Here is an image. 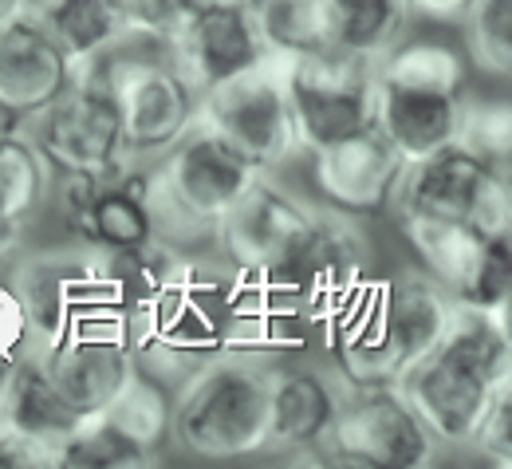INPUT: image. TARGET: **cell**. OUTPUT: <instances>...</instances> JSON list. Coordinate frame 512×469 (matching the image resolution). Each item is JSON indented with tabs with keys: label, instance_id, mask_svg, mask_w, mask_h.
I'll list each match as a JSON object with an SVG mask.
<instances>
[{
	"label": "cell",
	"instance_id": "8",
	"mask_svg": "<svg viewBox=\"0 0 512 469\" xmlns=\"http://www.w3.org/2000/svg\"><path fill=\"white\" fill-rule=\"evenodd\" d=\"M398 229L426 276L438 280L461 308H481L493 316L509 312L512 292V253L505 233H477L457 221L410 217L398 213Z\"/></svg>",
	"mask_w": 512,
	"mask_h": 469
},
{
	"label": "cell",
	"instance_id": "38",
	"mask_svg": "<svg viewBox=\"0 0 512 469\" xmlns=\"http://www.w3.org/2000/svg\"><path fill=\"white\" fill-rule=\"evenodd\" d=\"M12 363H16V359H4V355H0V399H4V387H8V375H12Z\"/></svg>",
	"mask_w": 512,
	"mask_h": 469
},
{
	"label": "cell",
	"instance_id": "17",
	"mask_svg": "<svg viewBox=\"0 0 512 469\" xmlns=\"http://www.w3.org/2000/svg\"><path fill=\"white\" fill-rule=\"evenodd\" d=\"M304 217H308V205L288 198L276 186H264L260 178L217 217L213 233L229 253V261L256 276L260 268L272 265V257L288 245V237L300 229Z\"/></svg>",
	"mask_w": 512,
	"mask_h": 469
},
{
	"label": "cell",
	"instance_id": "32",
	"mask_svg": "<svg viewBox=\"0 0 512 469\" xmlns=\"http://www.w3.org/2000/svg\"><path fill=\"white\" fill-rule=\"evenodd\" d=\"M123 28L130 40H150V44H170V36L182 28V8L178 0H115Z\"/></svg>",
	"mask_w": 512,
	"mask_h": 469
},
{
	"label": "cell",
	"instance_id": "25",
	"mask_svg": "<svg viewBox=\"0 0 512 469\" xmlns=\"http://www.w3.org/2000/svg\"><path fill=\"white\" fill-rule=\"evenodd\" d=\"M32 12L56 36L71 64H91L115 44L130 40L115 0H36Z\"/></svg>",
	"mask_w": 512,
	"mask_h": 469
},
{
	"label": "cell",
	"instance_id": "33",
	"mask_svg": "<svg viewBox=\"0 0 512 469\" xmlns=\"http://www.w3.org/2000/svg\"><path fill=\"white\" fill-rule=\"evenodd\" d=\"M32 466H56V446L16 430V426H0V469H32Z\"/></svg>",
	"mask_w": 512,
	"mask_h": 469
},
{
	"label": "cell",
	"instance_id": "4",
	"mask_svg": "<svg viewBox=\"0 0 512 469\" xmlns=\"http://www.w3.org/2000/svg\"><path fill=\"white\" fill-rule=\"evenodd\" d=\"M170 438L209 462L260 454L268 446V375L249 359L205 363L170 402Z\"/></svg>",
	"mask_w": 512,
	"mask_h": 469
},
{
	"label": "cell",
	"instance_id": "12",
	"mask_svg": "<svg viewBox=\"0 0 512 469\" xmlns=\"http://www.w3.org/2000/svg\"><path fill=\"white\" fill-rule=\"evenodd\" d=\"M197 119L201 127L221 134L237 154H245L256 170H276L300 150L284 83L272 79L264 64L201 91Z\"/></svg>",
	"mask_w": 512,
	"mask_h": 469
},
{
	"label": "cell",
	"instance_id": "37",
	"mask_svg": "<svg viewBox=\"0 0 512 469\" xmlns=\"http://www.w3.org/2000/svg\"><path fill=\"white\" fill-rule=\"evenodd\" d=\"M209 4H217V0H178V8H182V20H190L193 12H205Z\"/></svg>",
	"mask_w": 512,
	"mask_h": 469
},
{
	"label": "cell",
	"instance_id": "18",
	"mask_svg": "<svg viewBox=\"0 0 512 469\" xmlns=\"http://www.w3.org/2000/svg\"><path fill=\"white\" fill-rule=\"evenodd\" d=\"M52 198V170L16 131L0 134V276L24 257V237Z\"/></svg>",
	"mask_w": 512,
	"mask_h": 469
},
{
	"label": "cell",
	"instance_id": "15",
	"mask_svg": "<svg viewBox=\"0 0 512 469\" xmlns=\"http://www.w3.org/2000/svg\"><path fill=\"white\" fill-rule=\"evenodd\" d=\"M32 355L79 414V422L107 414L142 367L138 351L123 335H67L56 343H40Z\"/></svg>",
	"mask_w": 512,
	"mask_h": 469
},
{
	"label": "cell",
	"instance_id": "14",
	"mask_svg": "<svg viewBox=\"0 0 512 469\" xmlns=\"http://www.w3.org/2000/svg\"><path fill=\"white\" fill-rule=\"evenodd\" d=\"M166 52L197 95L268 60V48L256 32L245 0H217L205 12H193L170 36Z\"/></svg>",
	"mask_w": 512,
	"mask_h": 469
},
{
	"label": "cell",
	"instance_id": "10",
	"mask_svg": "<svg viewBox=\"0 0 512 469\" xmlns=\"http://www.w3.org/2000/svg\"><path fill=\"white\" fill-rule=\"evenodd\" d=\"M367 268V241L339 209H308L288 245L272 257V265L256 276L268 292L304 300V304H339L355 292Z\"/></svg>",
	"mask_w": 512,
	"mask_h": 469
},
{
	"label": "cell",
	"instance_id": "26",
	"mask_svg": "<svg viewBox=\"0 0 512 469\" xmlns=\"http://www.w3.org/2000/svg\"><path fill=\"white\" fill-rule=\"evenodd\" d=\"M154 454L138 446L111 414L83 418L67 438L56 442V466L67 469H127L146 466Z\"/></svg>",
	"mask_w": 512,
	"mask_h": 469
},
{
	"label": "cell",
	"instance_id": "19",
	"mask_svg": "<svg viewBox=\"0 0 512 469\" xmlns=\"http://www.w3.org/2000/svg\"><path fill=\"white\" fill-rule=\"evenodd\" d=\"M335 414V391L316 371H276L268 375V446H288L296 454H320L323 434Z\"/></svg>",
	"mask_w": 512,
	"mask_h": 469
},
{
	"label": "cell",
	"instance_id": "3",
	"mask_svg": "<svg viewBox=\"0 0 512 469\" xmlns=\"http://www.w3.org/2000/svg\"><path fill=\"white\" fill-rule=\"evenodd\" d=\"M264 178L245 154L221 134L197 127L170 146L158 170L146 174V205L154 217V241L170 229L174 249L190 237H209L217 217Z\"/></svg>",
	"mask_w": 512,
	"mask_h": 469
},
{
	"label": "cell",
	"instance_id": "1",
	"mask_svg": "<svg viewBox=\"0 0 512 469\" xmlns=\"http://www.w3.org/2000/svg\"><path fill=\"white\" fill-rule=\"evenodd\" d=\"M509 383V332L505 316L461 308L449 316L442 339L418 355L398 391L414 406L438 446H469L493 395Z\"/></svg>",
	"mask_w": 512,
	"mask_h": 469
},
{
	"label": "cell",
	"instance_id": "13",
	"mask_svg": "<svg viewBox=\"0 0 512 469\" xmlns=\"http://www.w3.org/2000/svg\"><path fill=\"white\" fill-rule=\"evenodd\" d=\"M312 154V182L320 198L347 217H379L390 213L406 158L379 127L323 142Z\"/></svg>",
	"mask_w": 512,
	"mask_h": 469
},
{
	"label": "cell",
	"instance_id": "34",
	"mask_svg": "<svg viewBox=\"0 0 512 469\" xmlns=\"http://www.w3.org/2000/svg\"><path fill=\"white\" fill-rule=\"evenodd\" d=\"M32 343V328H28V312L16 296V288L8 284V276H0V355L16 359L24 355V347Z\"/></svg>",
	"mask_w": 512,
	"mask_h": 469
},
{
	"label": "cell",
	"instance_id": "28",
	"mask_svg": "<svg viewBox=\"0 0 512 469\" xmlns=\"http://www.w3.org/2000/svg\"><path fill=\"white\" fill-rule=\"evenodd\" d=\"M465 60L489 79L512 71V0H469L465 16Z\"/></svg>",
	"mask_w": 512,
	"mask_h": 469
},
{
	"label": "cell",
	"instance_id": "27",
	"mask_svg": "<svg viewBox=\"0 0 512 469\" xmlns=\"http://www.w3.org/2000/svg\"><path fill=\"white\" fill-rule=\"evenodd\" d=\"M268 56H308L323 52V28L316 0H245Z\"/></svg>",
	"mask_w": 512,
	"mask_h": 469
},
{
	"label": "cell",
	"instance_id": "9",
	"mask_svg": "<svg viewBox=\"0 0 512 469\" xmlns=\"http://www.w3.org/2000/svg\"><path fill=\"white\" fill-rule=\"evenodd\" d=\"M28 138L52 174L111 178L127 162L115 95L95 71L71 79V87L56 103H48L40 115H32Z\"/></svg>",
	"mask_w": 512,
	"mask_h": 469
},
{
	"label": "cell",
	"instance_id": "36",
	"mask_svg": "<svg viewBox=\"0 0 512 469\" xmlns=\"http://www.w3.org/2000/svg\"><path fill=\"white\" fill-rule=\"evenodd\" d=\"M32 4H36V0H0V28H8V24H16L20 16H28Z\"/></svg>",
	"mask_w": 512,
	"mask_h": 469
},
{
	"label": "cell",
	"instance_id": "39",
	"mask_svg": "<svg viewBox=\"0 0 512 469\" xmlns=\"http://www.w3.org/2000/svg\"><path fill=\"white\" fill-rule=\"evenodd\" d=\"M4 131H16V123H12V119L0 111V134H4Z\"/></svg>",
	"mask_w": 512,
	"mask_h": 469
},
{
	"label": "cell",
	"instance_id": "21",
	"mask_svg": "<svg viewBox=\"0 0 512 469\" xmlns=\"http://www.w3.org/2000/svg\"><path fill=\"white\" fill-rule=\"evenodd\" d=\"M371 304H375L379 320L398 335V343L410 351V359L426 355L442 339L449 316L457 312L453 296L426 272H406V276L383 284L379 292H371Z\"/></svg>",
	"mask_w": 512,
	"mask_h": 469
},
{
	"label": "cell",
	"instance_id": "29",
	"mask_svg": "<svg viewBox=\"0 0 512 469\" xmlns=\"http://www.w3.org/2000/svg\"><path fill=\"white\" fill-rule=\"evenodd\" d=\"M107 414L127 430L138 446H146L150 454L170 438V395L142 367H138V375L130 379V387L115 399V406Z\"/></svg>",
	"mask_w": 512,
	"mask_h": 469
},
{
	"label": "cell",
	"instance_id": "23",
	"mask_svg": "<svg viewBox=\"0 0 512 469\" xmlns=\"http://www.w3.org/2000/svg\"><path fill=\"white\" fill-rule=\"evenodd\" d=\"M410 363H414L410 351L379 320L371 296L363 300L359 312L343 320V328L335 335V367L347 375L351 387H398Z\"/></svg>",
	"mask_w": 512,
	"mask_h": 469
},
{
	"label": "cell",
	"instance_id": "31",
	"mask_svg": "<svg viewBox=\"0 0 512 469\" xmlns=\"http://www.w3.org/2000/svg\"><path fill=\"white\" fill-rule=\"evenodd\" d=\"M469 446L481 458H489L493 466H512V379L493 395L489 410L481 414V422H477V430L469 438Z\"/></svg>",
	"mask_w": 512,
	"mask_h": 469
},
{
	"label": "cell",
	"instance_id": "5",
	"mask_svg": "<svg viewBox=\"0 0 512 469\" xmlns=\"http://www.w3.org/2000/svg\"><path fill=\"white\" fill-rule=\"evenodd\" d=\"M394 213L457 221L477 233L509 229V166H497L461 142L406 162L394 194Z\"/></svg>",
	"mask_w": 512,
	"mask_h": 469
},
{
	"label": "cell",
	"instance_id": "2",
	"mask_svg": "<svg viewBox=\"0 0 512 469\" xmlns=\"http://www.w3.org/2000/svg\"><path fill=\"white\" fill-rule=\"evenodd\" d=\"M465 60L442 40H402L375 64V127L414 162L461 131Z\"/></svg>",
	"mask_w": 512,
	"mask_h": 469
},
{
	"label": "cell",
	"instance_id": "6",
	"mask_svg": "<svg viewBox=\"0 0 512 469\" xmlns=\"http://www.w3.org/2000/svg\"><path fill=\"white\" fill-rule=\"evenodd\" d=\"M438 442L398 387H351L335 395L320 458L367 469H418L434 462Z\"/></svg>",
	"mask_w": 512,
	"mask_h": 469
},
{
	"label": "cell",
	"instance_id": "30",
	"mask_svg": "<svg viewBox=\"0 0 512 469\" xmlns=\"http://www.w3.org/2000/svg\"><path fill=\"white\" fill-rule=\"evenodd\" d=\"M457 142L497 166H509V103L505 99H469L461 107Z\"/></svg>",
	"mask_w": 512,
	"mask_h": 469
},
{
	"label": "cell",
	"instance_id": "7",
	"mask_svg": "<svg viewBox=\"0 0 512 469\" xmlns=\"http://www.w3.org/2000/svg\"><path fill=\"white\" fill-rule=\"evenodd\" d=\"M91 71L111 87L127 158L134 154H166L178 138L197 127V91L182 79L170 60L127 56L119 44L91 60Z\"/></svg>",
	"mask_w": 512,
	"mask_h": 469
},
{
	"label": "cell",
	"instance_id": "24",
	"mask_svg": "<svg viewBox=\"0 0 512 469\" xmlns=\"http://www.w3.org/2000/svg\"><path fill=\"white\" fill-rule=\"evenodd\" d=\"M4 422L56 446L60 438H67L75 426H79V414L64 402V395L56 391V383L44 375V367L36 363V355H16L12 363V375H8V387H4Z\"/></svg>",
	"mask_w": 512,
	"mask_h": 469
},
{
	"label": "cell",
	"instance_id": "11",
	"mask_svg": "<svg viewBox=\"0 0 512 469\" xmlns=\"http://www.w3.org/2000/svg\"><path fill=\"white\" fill-rule=\"evenodd\" d=\"M284 99L304 150L375 127V64L343 52L296 56L284 75Z\"/></svg>",
	"mask_w": 512,
	"mask_h": 469
},
{
	"label": "cell",
	"instance_id": "35",
	"mask_svg": "<svg viewBox=\"0 0 512 469\" xmlns=\"http://www.w3.org/2000/svg\"><path fill=\"white\" fill-rule=\"evenodd\" d=\"M406 4H410V16H426L438 24H457L469 8V0H406Z\"/></svg>",
	"mask_w": 512,
	"mask_h": 469
},
{
	"label": "cell",
	"instance_id": "16",
	"mask_svg": "<svg viewBox=\"0 0 512 469\" xmlns=\"http://www.w3.org/2000/svg\"><path fill=\"white\" fill-rule=\"evenodd\" d=\"M75 79V64L36 12L0 28V111L12 123L40 115Z\"/></svg>",
	"mask_w": 512,
	"mask_h": 469
},
{
	"label": "cell",
	"instance_id": "20",
	"mask_svg": "<svg viewBox=\"0 0 512 469\" xmlns=\"http://www.w3.org/2000/svg\"><path fill=\"white\" fill-rule=\"evenodd\" d=\"M323 48L367 64H379L394 44L406 40L410 4L406 0H316Z\"/></svg>",
	"mask_w": 512,
	"mask_h": 469
},
{
	"label": "cell",
	"instance_id": "22",
	"mask_svg": "<svg viewBox=\"0 0 512 469\" xmlns=\"http://www.w3.org/2000/svg\"><path fill=\"white\" fill-rule=\"evenodd\" d=\"M83 245L99 253H142L154 245V217L146 205V174H111L99 182Z\"/></svg>",
	"mask_w": 512,
	"mask_h": 469
}]
</instances>
